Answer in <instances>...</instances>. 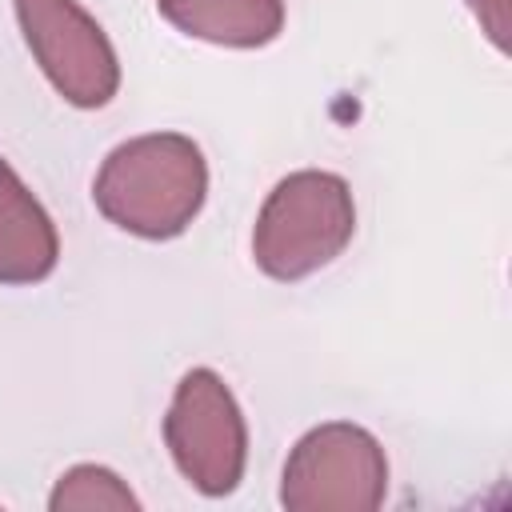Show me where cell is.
Instances as JSON below:
<instances>
[{
    "label": "cell",
    "mask_w": 512,
    "mask_h": 512,
    "mask_svg": "<svg viewBox=\"0 0 512 512\" xmlns=\"http://www.w3.org/2000/svg\"><path fill=\"white\" fill-rule=\"evenodd\" d=\"M204 160L184 136H140L120 144L96 176V204L136 236H176L204 200Z\"/></svg>",
    "instance_id": "1"
},
{
    "label": "cell",
    "mask_w": 512,
    "mask_h": 512,
    "mask_svg": "<svg viewBox=\"0 0 512 512\" xmlns=\"http://www.w3.org/2000/svg\"><path fill=\"white\" fill-rule=\"evenodd\" d=\"M356 212L340 176L296 172L276 184L256 224V260L276 280H300L328 264L352 236Z\"/></svg>",
    "instance_id": "2"
},
{
    "label": "cell",
    "mask_w": 512,
    "mask_h": 512,
    "mask_svg": "<svg viewBox=\"0 0 512 512\" xmlns=\"http://www.w3.org/2000/svg\"><path fill=\"white\" fill-rule=\"evenodd\" d=\"M28 48L64 100L96 108L116 92V56L100 24L72 0H16Z\"/></svg>",
    "instance_id": "3"
},
{
    "label": "cell",
    "mask_w": 512,
    "mask_h": 512,
    "mask_svg": "<svg viewBox=\"0 0 512 512\" xmlns=\"http://www.w3.org/2000/svg\"><path fill=\"white\" fill-rule=\"evenodd\" d=\"M168 440L180 460V468L204 488V492H228L244 464V424L228 396V388L212 372H188L172 416H168Z\"/></svg>",
    "instance_id": "4"
},
{
    "label": "cell",
    "mask_w": 512,
    "mask_h": 512,
    "mask_svg": "<svg viewBox=\"0 0 512 512\" xmlns=\"http://www.w3.org/2000/svg\"><path fill=\"white\" fill-rule=\"evenodd\" d=\"M56 264V232L44 208L28 196L12 164L0 156V280H44Z\"/></svg>",
    "instance_id": "5"
},
{
    "label": "cell",
    "mask_w": 512,
    "mask_h": 512,
    "mask_svg": "<svg viewBox=\"0 0 512 512\" xmlns=\"http://www.w3.org/2000/svg\"><path fill=\"white\" fill-rule=\"evenodd\" d=\"M160 12L188 36L212 44H268L280 32V0H160Z\"/></svg>",
    "instance_id": "6"
}]
</instances>
